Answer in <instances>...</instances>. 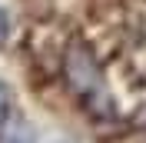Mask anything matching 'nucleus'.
I'll return each mask as SVG.
<instances>
[{
  "instance_id": "nucleus-1",
  "label": "nucleus",
  "mask_w": 146,
  "mask_h": 143,
  "mask_svg": "<svg viewBox=\"0 0 146 143\" xmlns=\"http://www.w3.org/2000/svg\"><path fill=\"white\" fill-rule=\"evenodd\" d=\"M66 73H70V83H73V87L80 90L83 97H90L93 107H103V100H106V93H103V80H100L96 67L90 63V57L83 53L80 47H73L70 57H66Z\"/></svg>"
},
{
  "instance_id": "nucleus-2",
  "label": "nucleus",
  "mask_w": 146,
  "mask_h": 143,
  "mask_svg": "<svg viewBox=\"0 0 146 143\" xmlns=\"http://www.w3.org/2000/svg\"><path fill=\"white\" fill-rule=\"evenodd\" d=\"M10 120V90L0 83V126H7Z\"/></svg>"
},
{
  "instance_id": "nucleus-3",
  "label": "nucleus",
  "mask_w": 146,
  "mask_h": 143,
  "mask_svg": "<svg viewBox=\"0 0 146 143\" xmlns=\"http://www.w3.org/2000/svg\"><path fill=\"white\" fill-rule=\"evenodd\" d=\"M7 30V10H0V33Z\"/></svg>"
}]
</instances>
